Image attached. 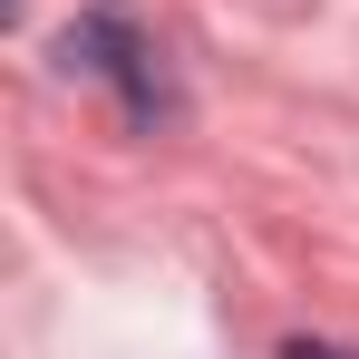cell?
I'll list each match as a JSON object with an SVG mask.
<instances>
[{"instance_id": "cell-1", "label": "cell", "mask_w": 359, "mask_h": 359, "mask_svg": "<svg viewBox=\"0 0 359 359\" xmlns=\"http://www.w3.org/2000/svg\"><path fill=\"white\" fill-rule=\"evenodd\" d=\"M59 49H68V68H97V78H117L136 117H156V107H165V78H156V49L136 39V20H126V10H88V20L68 29Z\"/></svg>"}, {"instance_id": "cell-2", "label": "cell", "mask_w": 359, "mask_h": 359, "mask_svg": "<svg viewBox=\"0 0 359 359\" xmlns=\"http://www.w3.org/2000/svg\"><path fill=\"white\" fill-rule=\"evenodd\" d=\"M282 359H359V350H330V340H292Z\"/></svg>"}]
</instances>
